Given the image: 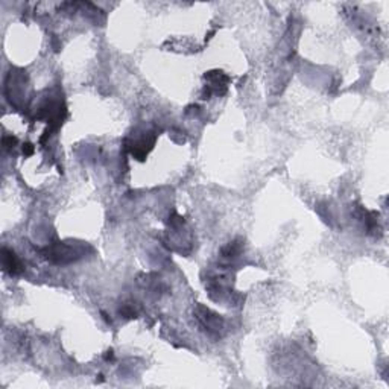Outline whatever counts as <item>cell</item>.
<instances>
[{"label": "cell", "mask_w": 389, "mask_h": 389, "mask_svg": "<svg viewBox=\"0 0 389 389\" xmlns=\"http://www.w3.org/2000/svg\"><path fill=\"white\" fill-rule=\"evenodd\" d=\"M2 260H3V269L9 274H18L21 272V265L18 262V259L15 257V254L9 249H3L2 251Z\"/></svg>", "instance_id": "6da1fadb"}, {"label": "cell", "mask_w": 389, "mask_h": 389, "mask_svg": "<svg viewBox=\"0 0 389 389\" xmlns=\"http://www.w3.org/2000/svg\"><path fill=\"white\" fill-rule=\"evenodd\" d=\"M15 143H17V138H15V137H5V138H3V146H5L6 149L14 148Z\"/></svg>", "instance_id": "7a4b0ae2"}, {"label": "cell", "mask_w": 389, "mask_h": 389, "mask_svg": "<svg viewBox=\"0 0 389 389\" xmlns=\"http://www.w3.org/2000/svg\"><path fill=\"white\" fill-rule=\"evenodd\" d=\"M32 152H33V146L29 145V143H26V145L23 146V154H25V155H30Z\"/></svg>", "instance_id": "3957f363"}, {"label": "cell", "mask_w": 389, "mask_h": 389, "mask_svg": "<svg viewBox=\"0 0 389 389\" xmlns=\"http://www.w3.org/2000/svg\"><path fill=\"white\" fill-rule=\"evenodd\" d=\"M113 356H114V354H113V350H108V351H107V354H105V360H111V359H113Z\"/></svg>", "instance_id": "277c9868"}]
</instances>
